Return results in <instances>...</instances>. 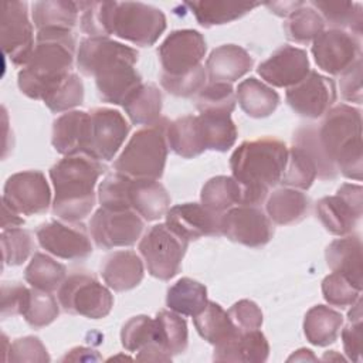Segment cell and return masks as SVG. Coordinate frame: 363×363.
<instances>
[{
    "instance_id": "obj_60",
    "label": "cell",
    "mask_w": 363,
    "mask_h": 363,
    "mask_svg": "<svg viewBox=\"0 0 363 363\" xmlns=\"http://www.w3.org/2000/svg\"><path fill=\"white\" fill-rule=\"evenodd\" d=\"M265 6L269 9L271 13L279 16V17H288L302 6H305L303 1H272L265 3Z\"/></svg>"
},
{
    "instance_id": "obj_40",
    "label": "cell",
    "mask_w": 363,
    "mask_h": 363,
    "mask_svg": "<svg viewBox=\"0 0 363 363\" xmlns=\"http://www.w3.org/2000/svg\"><path fill=\"white\" fill-rule=\"evenodd\" d=\"M241 184L233 176L211 177L201 189V204L218 214L225 213L234 204H241Z\"/></svg>"
},
{
    "instance_id": "obj_49",
    "label": "cell",
    "mask_w": 363,
    "mask_h": 363,
    "mask_svg": "<svg viewBox=\"0 0 363 363\" xmlns=\"http://www.w3.org/2000/svg\"><path fill=\"white\" fill-rule=\"evenodd\" d=\"M360 288L339 272H332L322 281V294L325 301L340 309L352 306L360 298Z\"/></svg>"
},
{
    "instance_id": "obj_44",
    "label": "cell",
    "mask_w": 363,
    "mask_h": 363,
    "mask_svg": "<svg viewBox=\"0 0 363 363\" xmlns=\"http://www.w3.org/2000/svg\"><path fill=\"white\" fill-rule=\"evenodd\" d=\"M235 102L234 88L227 82H210L196 95V108L200 113L231 115Z\"/></svg>"
},
{
    "instance_id": "obj_26",
    "label": "cell",
    "mask_w": 363,
    "mask_h": 363,
    "mask_svg": "<svg viewBox=\"0 0 363 363\" xmlns=\"http://www.w3.org/2000/svg\"><path fill=\"white\" fill-rule=\"evenodd\" d=\"M328 267L349 278L357 288L363 286V257L359 235H343L333 240L325 251Z\"/></svg>"
},
{
    "instance_id": "obj_20",
    "label": "cell",
    "mask_w": 363,
    "mask_h": 363,
    "mask_svg": "<svg viewBox=\"0 0 363 363\" xmlns=\"http://www.w3.org/2000/svg\"><path fill=\"white\" fill-rule=\"evenodd\" d=\"M286 101L301 116L318 119L335 104L336 85L329 77L316 71H309L301 82L288 88Z\"/></svg>"
},
{
    "instance_id": "obj_43",
    "label": "cell",
    "mask_w": 363,
    "mask_h": 363,
    "mask_svg": "<svg viewBox=\"0 0 363 363\" xmlns=\"http://www.w3.org/2000/svg\"><path fill=\"white\" fill-rule=\"evenodd\" d=\"M284 30L288 40L299 44H308L325 30V21L315 9L302 6L286 17Z\"/></svg>"
},
{
    "instance_id": "obj_9",
    "label": "cell",
    "mask_w": 363,
    "mask_h": 363,
    "mask_svg": "<svg viewBox=\"0 0 363 363\" xmlns=\"http://www.w3.org/2000/svg\"><path fill=\"white\" fill-rule=\"evenodd\" d=\"M187 245L189 241L162 223L149 228L138 248L147 272L160 281H169L179 274Z\"/></svg>"
},
{
    "instance_id": "obj_35",
    "label": "cell",
    "mask_w": 363,
    "mask_h": 363,
    "mask_svg": "<svg viewBox=\"0 0 363 363\" xmlns=\"http://www.w3.org/2000/svg\"><path fill=\"white\" fill-rule=\"evenodd\" d=\"M122 106L133 125H153L162 118V92L155 84H142Z\"/></svg>"
},
{
    "instance_id": "obj_4",
    "label": "cell",
    "mask_w": 363,
    "mask_h": 363,
    "mask_svg": "<svg viewBox=\"0 0 363 363\" xmlns=\"http://www.w3.org/2000/svg\"><path fill=\"white\" fill-rule=\"evenodd\" d=\"M106 166L86 155L64 156L50 169L54 186L52 213L62 221L78 223L95 206V186Z\"/></svg>"
},
{
    "instance_id": "obj_52",
    "label": "cell",
    "mask_w": 363,
    "mask_h": 363,
    "mask_svg": "<svg viewBox=\"0 0 363 363\" xmlns=\"http://www.w3.org/2000/svg\"><path fill=\"white\" fill-rule=\"evenodd\" d=\"M294 143L305 147L311 156L315 159L318 167V177L322 180H332L337 176V169L323 156L318 139H316V126L308 125L299 128L294 135Z\"/></svg>"
},
{
    "instance_id": "obj_59",
    "label": "cell",
    "mask_w": 363,
    "mask_h": 363,
    "mask_svg": "<svg viewBox=\"0 0 363 363\" xmlns=\"http://www.w3.org/2000/svg\"><path fill=\"white\" fill-rule=\"evenodd\" d=\"M101 354L94 350V349H89V347H82V346H78V347H74L69 350V353H67L61 360L62 362H67V360H71V362H96V360H101Z\"/></svg>"
},
{
    "instance_id": "obj_55",
    "label": "cell",
    "mask_w": 363,
    "mask_h": 363,
    "mask_svg": "<svg viewBox=\"0 0 363 363\" xmlns=\"http://www.w3.org/2000/svg\"><path fill=\"white\" fill-rule=\"evenodd\" d=\"M228 316L240 330L259 329L262 325V312L258 305L250 299H241L228 309Z\"/></svg>"
},
{
    "instance_id": "obj_37",
    "label": "cell",
    "mask_w": 363,
    "mask_h": 363,
    "mask_svg": "<svg viewBox=\"0 0 363 363\" xmlns=\"http://www.w3.org/2000/svg\"><path fill=\"white\" fill-rule=\"evenodd\" d=\"M207 302L206 286L187 277L174 282L167 289L166 295L167 308L184 316L199 315L206 308Z\"/></svg>"
},
{
    "instance_id": "obj_62",
    "label": "cell",
    "mask_w": 363,
    "mask_h": 363,
    "mask_svg": "<svg viewBox=\"0 0 363 363\" xmlns=\"http://www.w3.org/2000/svg\"><path fill=\"white\" fill-rule=\"evenodd\" d=\"M292 360H316V357L313 356L312 350H309V349H299L292 356L288 357V362H292Z\"/></svg>"
},
{
    "instance_id": "obj_12",
    "label": "cell",
    "mask_w": 363,
    "mask_h": 363,
    "mask_svg": "<svg viewBox=\"0 0 363 363\" xmlns=\"http://www.w3.org/2000/svg\"><path fill=\"white\" fill-rule=\"evenodd\" d=\"M145 220L133 210L99 207L89 220V233L96 247L111 250L130 247L142 235Z\"/></svg>"
},
{
    "instance_id": "obj_10",
    "label": "cell",
    "mask_w": 363,
    "mask_h": 363,
    "mask_svg": "<svg viewBox=\"0 0 363 363\" xmlns=\"http://www.w3.org/2000/svg\"><path fill=\"white\" fill-rule=\"evenodd\" d=\"M58 302L68 313L101 319L109 315L113 296L94 275L75 272L68 275L58 288Z\"/></svg>"
},
{
    "instance_id": "obj_24",
    "label": "cell",
    "mask_w": 363,
    "mask_h": 363,
    "mask_svg": "<svg viewBox=\"0 0 363 363\" xmlns=\"http://www.w3.org/2000/svg\"><path fill=\"white\" fill-rule=\"evenodd\" d=\"M269 345L265 335L258 330H241L225 343L214 346L213 360L216 362H244L261 363L268 359Z\"/></svg>"
},
{
    "instance_id": "obj_1",
    "label": "cell",
    "mask_w": 363,
    "mask_h": 363,
    "mask_svg": "<svg viewBox=\"0 0 363 363\" xmlns=\"http://www.w3.org/2000/svg\"><path fill=\"white\" fill-rule=\"evenodd\" d=\"M138 51L109 37H86L77 51V67L81 74L94 77L98 95L104 102L122 105L140 86L136 71Z\"/></svg>"
},
{
    "instance_id": "obj_41",
    "label": "cell",
    "mask_w": 363,
    "mask_h": 363,
    "mask_svg": "<svg viewBox=\"0 0 363 363\" xmlns=\"http://www.w3.org/2000/svg\"><path fill=\"white\" fill-rule=\"evenodd\" d=\"M316 177L318 167L315 159L305 147L294 143L292 147L288 149L286 164L279 183L292 189L308 190Z\"/></svg>"
},
{
    "instance_id": "obj_57",
    "label": "cell",
    "mask_w": 363,
    "mask_h": 363,
    "mask_svg": "<svg viewBox=\"0 0 363 363\" xmlns=\"http://www.w3.org/2000/svg\"><path fill=\"white\" fill-rule=\"evenodd\" d=\"M343 349L347 359L353 362L362 360V340H363V322H349L340 329Z\"/></svg>"
},
{
    "instance_id": "obj_36",
    "label": "cell",
    "mask_w": 363,
    "mask_h": 363,
    "mask_svg": "<svg viewBox=\"0 0 363 363\" xmlns=\"http://www.w3.org/2000/svg\"><path fill=\"white\" fill-rule=\"evenodd\" d=\"M187 342L189 332L184 318L173 311H159L155 318L153 343L173 356L183 353L187 349Z\"/></svg>"
},
{
    "instance_id": "obj_30",
    "label": "cell",
    "mask_w": 363,
    "mask_h": 363,
    "mask_svg": "<svg viewBox=\"0 0 363 363\" xmlns=\"http://www.w3.org/2000/svg\"><path fill=\"white\" fill-rule=\"evenodd\" d=\"M309 208V199L299 190L282 187L271 193L265 203L267 216L278 225L301 221Z\"/></svg>"
},
{
    "instance_id": "obj_13",
    "label": "cell",
    "mask_w": 363,
    "mask_h": 363,
    "mask_svg": "<svg viewBox=\"0 0 363 363\" xmlns=\"http://www.w3.org/2000/svg\"><path fill=\"white\" fill-rule=\"evenodd\" d=\"M363 213V189L360 184L343 183L335 196H326L316 204V214L326 231L349 235Z\"/></svg>"
},
{
    "instance_id": "obj_27",
    "label": "cell",
    "mask_w": 363,
    "mask_h": 363,
    "mask_svg": "<svg viewBox=\"0 0 363 363\" xmlns=\"http://www.w3.org/2000/svg\"><path fill=\"white\" fill-rule=\"evenodd\" d=\"M89 112L68 111L52 122L51 143L64 156L84 155Z\"/></svg>"
},
{
    "instance_id": "obj_50",
    "label": "cell",
    "mask_w": 363,
    "mask_h": 363,
    "mask_svg": "<svg viewBox=\"0 0 363 363\" xmlns=\"http://www.w3.org/2000/svg\"><path fill=\"white\" fill-rule=\"evenodd\" d=\"M155 342V319L146 315L130 318L121 330V343L128 352H139Z\"/></svg>"
},
{
    "instance_id": "obj_15",
    "label": "cell",
    "mask_w": 363,
    "mask_h": 363,
    "mask_svg": "<svg viewBox=\"0 0 363 363\" xmlns=\"http://www.w3.org/2000/svg\"><path fill=\"white\" fill-rule=\"evenodd\" d=\"M3 203L23 216L43 214L51 204L50 184L40 170L11 174L3 189Z\"/></svg>"
},
{
    "instance_id": "obj_5",
    "label": "cell",
    "mask_w": 363,
    "mask_h": 363,
    "mask_svg": "<svg viewBox=\"0 0 363 363\" xmlns=\"http://www.w3.org/2000/svg\"><path fill=\"white\" fill-rule=\"evenodd\" d=\"M323 116L316 128V139L323 156L345 177L360 182L363 172L362 111L340 104Z\"/></svg>"
},
{
    "instance_id": "obj_2",
    "label": "cell",
    "mask_w": 363,
    "mask_h": 363,
    "mask_svg": "<svg viewBox=\"0 0 363 363\" xmlns=\"http://www.w3.org/2000/svg\"><path fill=\"white\" fill-rule=\"evenodd\" d=\"M288 157L286 145L275 138L242 142L230 157L233 177L241 184V204L259 206L268 190L281 182Z\"/></svg>"
},
{
    "instance_id": "obj_58",
    "label": "cell",
    "mask_w": 363,
    "mask_h": 363,
    "mask_svg": "<svg viewBox=\"0 0 363 363\" xmlns=\"http://www.w3.org/2000/svg\"><path fill=\"white\" fill-rule=\"evenodd\" d=\"M136 360H143V362H170L172 356L162 350L157 345L150 343L142 350H139Z\"/></svg>"
},
{
    "instance_id": "obj_14",
    "label": "cell",
    "mask_w": 363,
    "mask_h": 363,
    "mask_svg": "<svg viewBox=\"0 0 363 363\" xmlns=\"http://www.w3.org/2000/svg\"><path fill=\"white\" fill-rule=\"evenodd\" d=\"M206 40L197 30H174L157 48L162 74L179 77L201 65L206 54Z\"/></svg>"
},
{
    "instance_id": "obj_54",
    "label": "cell",
    "mask_w": 363,
    "mask_h": 363,
    "mask_svg": "<svg viewBox=\"0 0 363 363\" xmlns=\"http://www.w3.org/2000/svg\"><path fill=\"white\" fill-rule=\"evenodd\" d=\"M30 289L20 282H3L1 285V318L23 315Z\"/></svg>"
},
{
    "instance_id": "obj_19",
    "label": "cell",
    "mask_w": 363,
    "mask_h": 363,
    "mask_svg": "<svg viewBox=\"0 0 363 363\" xmlns=\"http://www.w3.org/2000/svg\"><path fill=\"white\" fill-rule=\"evenodd\" d=\"M312 55L322 71L340 75L362 57L360 38L346 30H323L312 41Z\"/></svg>"
},
{
    "instance_id": "obj_18",
    "label": "cell",
    "mask_w": 363,
    "mask_h": 363,
    "mask_svg": "<svg viewBox=\"0 0 363 363\" xmlns=\"http://www.w3.org/2000/svg\"><path fill=\"white\" fill-rule=\"evenodd\" d=\"M35 237L43 250L62 259H82L92 254L89 234L82 223L51 220L38 225Z\"/></svg>"
},
{
    "instance_id": "obj_46",
    "label": "cell",
    "mask_w": 363,
    "mask_h": 363,
    "mask_svg": "<svg viewBox=\"0 0 363 363\" xmlns=\"http://www.w3.org/2000/svg\"><path fill=\"white\" fill-rule=\"evenodd\" d=\"M60 315V306L57 299L51 292L40 291V289H30V295L23 312V318L26 322L34 328L40 329L50 323H52Z\"/></svg>"
},
{
    "instance_id": "obj_23",
    "label": "cell",
    "mask_w": 363,
    "mask_h": 363,
    "mask_svg": "<svg viewBox=\"0 0 363 363\" xmlns=\"http://www.w3.org/2000/svg\"><path fill=\"white\" fill-rule=\"evenodd\" d=\"M252 64V57L242 47L224 44L210 52L204 68L210 82L231 84L244 77Z\"/></svg>"
},
{
    "instance_id": "obj_6",
    "label": "cell",
    "mask_w": 363,
    "mask_h": 363,
    "mask_svg": "<svg viewBox=\"0 0 363 363\" xmlns=\"http://www.w3.org/2000/svg\"><path fill=\"white\" fill-rule=\"evenodd\" d=\"M101 207L133 210L145 221H156L170 208L164 186L153 179H133L119 172L108 174L98 187Z\"/></svg>"
},
{
    "instance_id": "obj_28",
    "label": "cell",
    "mask_w": 363,
    "mask_h": 363,
    "mask_svg": "<svg viewBox=\"0 0 363 363\" xmlns=\"http://www.w3.org/2000/svg\"><path fill=\"white\" fill-rule=\"evenodd\" d=\"M235 98L241 109L250 118H267L279 105V95L267 84L250 77L241 81L235 89Z\"/></svg>"
},
{
    "instance_id": "obj_22",
    "label": "cell",
    "mask_w": 363,
    "mask_h": 363,
    "mask_svg": "<svg viewBox=\"0 0 363 363\" xmlns=\"http://www.w3.org/2000/svg\"><path fill=\"white\" fill-rule=\"evenodd\" d=\"M221 216L199 203H183L173 206L166 213V224L186 241L201 237L221 235Z\"/></svg>"
},
{
    "instance_id": "obj_7",
    "label": "cell",
    "mask_w": 363,
    "mask_h": 363,
    "mask_svg": "<svg viewBox=\"0 0 363 363\" xmlns=\"http://www.w3.org/2000/svg\"><path fill=\"white\" fill-rule=\"evenodd\" d=\"M167 125L169 121L160 118L156 123L136 130L113 162L115 170L133 179L159 180L169 152Z\"/></svg>"
},
{
    "instance_id": "obj_3",
    "label": "cell",
    "mask_w": 363,
    "mask_h": 363,
    "mask_svg": "<svg viewBox=\"0 0 363 363\" xmlns=\"http://www.w3.org/2000/svg\"><path fill=\"white\" fill-rule=\"evenodd\" d=\"M74 55L75 37L72 31H37L33 54L17 75L20 91L31 99L44 101L71 74Z\"/></svg>"
},
{
    "instance_id": "obj_45",
    "label": "cell",
    "mask_w": 363,
    "mask_h": 363,
    "mask_svg": "<svg viewBox=\"0 0 363 363\" xmlns=\"http://www.w3.org/2000/svg\"><path fill=\"white\" fill-rule=\"evenodd\" d=\"M115 1H79V26L88 37L111 35V16Z\"/></svg>"
},
{
    "instance_id": "obj_8",
    "label": "cell",
    "mask_w": 363,
    "mask_h": 363,
    "mask_svg": "<svg viewBox=\"0 0 363 363\" xmlns=\"http://www.w3.org/2000/svg\"><path fill=\"white\" fill-rule=\"evenodd\" d=\"M166 30V16L157 7L139 1H115L111 16V35L135 45L150 47Z\"/></svg>"
},
{
    "instance_id": "obj_31",
    "label": "cell",
    "mask_w": 363,
    "mask_h": 363,
    "mask_svg": "<svg viewBox=\"0 0 363 363\" xmlns=\"http://www.w3.org/2000/svg\"><path fill=\"white\" fill-rule=\"evenodd\" d=\"M186 6L190 9L197 23L203 27H213L241 18L259 3L248 1H227V0H203V1H187Z\"/></svg>"
},
{
    "instance_id": "obj_48",
    "label": "cell",
    "mask_w": 363,
    "mask_h": 363,
    "mask_svg": "<svg viewBox=\"0 0 363 363\" xmlns=\"http://www.w3.org/2000/svg\"><path fill=\"white\" fill-rule=\"evenodd\" d=\"M35 244L31 234L23 228H7L1 233L4 265H21L33 252Z\"/></svg>"
},
{
    "instance_id": "obj_42",
    "label": "cell",
    "mask_w": 363,
    "mask_h": 363,
    "mask_svg": "<svg viewBox=\"0 0 363 363\" xmlns=\"http://www.w3.org/2000/svg\"><path fill=\"white\" fill-rule=\"evenodd\" d=\"M67 268L52 257L35 252L24 269V279L35 289L52 292L65 279Z\"/></svg>"
},
{
    "instance_id": "obj_39",
    "label": "cell",
    "mask_w": 363,
    "mask_h": 363,
    "mask_svg": "<svg viewBox=\"0 0 363 363\" xmlns=\"http://www.w3.org/2000/svg\"><path fill=\"white\" fill-rule=\"evenodd\" d=\"M199 123L206 150L227 152L237 140V128L230 115L199 113Z\"/></svg>"
},
{
    "instance_id": "obj_21",
    "label": "cell",
    "mask_w": 363,
    "mask_h": 363,
    "mask_svg": "<svg viewBox=\"0 0 363 363\" xmlns=\"http://www.w3.org/2000/svg\"><path fill=\"white\" fill-rule=\"evenodd\" d=\"M311 71L305 50L282 45L257 68L258 75L272 86L291 88L301 82Z\"/></svg>"
},
{
    "instance_id": "obj_56",
    "label": "cell",
    "mask_w": 363,
    "mask_h": 363,
    "mask_svg": "<svg viewBox=\"0 0 363 363\" xmlns=\"http://www.w3.org/2000/svg\"><path fill=\"white\" fill-rule=\"evenodd\" d=\"M339 85L345 101L362 104V57L340 74Z\"/></svg>"
},
{
    "instance_id": "obj_11",
    "label": "cell",
    "mask_w": 363,
    "mask_h": 363,
    "mask_svg": "<svg viewBox=\"0 0 363 363\" xmlns=\"http://www.w3.org/2000/svg\"><path fill=\"white\" fill-rule=\"evenodd\" d=\"M129 129L130 125L119 111L94 108L89 111L84 155L101 162L112 160L122 147Z\"/></svg>"
},
{
    "instance_id": "obj_38",
    "label": "cell",
    "mask_w": 363,
    "mask_h": 363,
    "mask_svg": "<svg viewBox=\"0 0 363 363\" xmlns=\"http://www.w3.org/2000/svg\"><path fill=\"white\" fill-rule=\"evenodd\" d=\"M311 6L316 9L332 28L345 30L359 37L363 33V11L360 3L353 1H311Z\"/></svg>"
},
{
    "instance_id": "obj_33",
    "label": "cell",
    "mask_w": 363,
    "mask_h": 363,
    "mask_svg": "<svg viewBox=\"0 0 363 363\" xmlns=\"http://www.w3.org/2000/svg\"><path fill=\"white\" fill-rule=\"evenodd\" d=\"M343 326V316L340 312L326 306H312L303 319V333L309 343L315 346L332 345Z\"/></svg>"
},
{
    "instance_id": "obj_51",
    "label": "cell",
    "mask_w": 363,
    "mask_h": 363,
    "mask_svg": "<svg viewBox=\"0 0 363 363\" xmlns=\"http://www.w3.org/2000/svg\"><path fill=\"white\" fill-rule=\"evenodd\" d=\"M206 79H207V74H206L204 65H200L191 72H187L179 77L160 74L162 88L169 94L174 96H182V98L197 95L206 85Z\"/></svg>"
},
{
    "instance_id": "obj_17",
    "label": "cell",
    "mask_w": 363,
    "mask_h": 363,
    "mask_svg": "<svg viewBox=\"0 0 363 363\" xmlns=\"http://www.w3.org/2000/svg\"><path fill=\"white\" fill-rule=\"evenodd\" d=\"M220 231L230 241L257 248L269 242L274 227L269 217L258 206L240 204L223 213Z\"/></svg>"
},
{
    "instance_id": "obj_25",
    "label": "cell",
    "mask_w": 363,
    "mask_h": 363,
    "mask_svg": "<svg viewBox=\"0 0 363 363\" xmlns=\"http://www.w3.org/2000/svg\"><path fill=\"white\" fill-rule=\"evenodd\" d=\"M101 275L108 288L116 292L129 291L143 279V262L135 251H115L104 259Z\"/></svg>"
},
{
    "instance_id": "obj_16",
    "label": "cell",
    "mask_w": 363,
    "mask_h": 363,
    "mask_svg": "<svg viewBox=\"0 0 363 363\" xmlns=\"http://www.w3.org/2000/svg\"><path fill=\"white\" fill-rule=\"evenodd\" d=\"M1 48L17 67H24L34 50L33 23L26 1H6L1 7Z\"/></svg>"
},
{
    "instance_id": "obj_61",
    "label": "cell",
    "mask_w": 363,
    "mask_h": 363,
    "mask_svg": "<svg viewBox=\"0 0 363 363\" xmlns=\"http://www.w3.org/2000/svg\"><path fill=\"white\" fill-rule=\"evenodd\" d=\"M21 214H18L17 211H14L13 208H10L7 204L3 203V217H1V228L7 230V228H16L21 224H24V220L20 217Z\"/></svg>"
},
{
    "instance_id": "obj_29",
    "label": "cell",
    "mask_w": 363,
    "mask_h": 363,
    "mask_svg": "<svg viewBox=\"0 0 363 363\" xmlns=\"http://www.w3.org/2000/svg\"><path fill=\"white\" fill-rule=\"evenodd\" d=\"M166 139L169 147L184 159H193L206 150L197 115H184L169 122Z\"/></svg>"
},
{
    "instance_id": "obj_32",
    "label": "cell",
    "mask_w": 363,
    "mask_h": 363,
    "mask_svg": "<svg viewBox=\"0 0 363 363\" xmlns=\"http://www.w3.org/2000/svg\"><path fill=\"white\" fill-rule=\"evenodd\" d=\"M33 23L37 31L68 30L72 31L78 23L79 7L75 1L45 0L35 1L31 9Z\"/></svg>"
},
{
    "instance_id": "obj_47",
    "label": "cell",
    "mask_w": 363,
    "mask_h": 363,
    "mask_svg": "<svg viewBox=\"0 0 363 363\" xmlns=\"http://www.w3.org/2000/svg\"><path fill=\"white\" fill-rule=\"evenodd\" d=\"M51 112L60 113L69 111L84 102V84L82 79L71 72L50 95L43 101Z\"/></svg>"
},
{
    "instance_id": "obj_53",
    "label": "cell",
    "mask_w": 363,
    "mask_h": 363,
    "mask_svg": "<svg viewBox=\"0 0 363 363\" xmlns=\"http://www.w3.org/2000/svg\"><path fill=\"white\" fill-rule=\"evenodd\" d=\"M9 362H50L43 342L35 336L16 339L9 347Z\"/></svg>"
},
{
    "instance_id": "obj_34",
    "label": "cell",
    "mask_w": 363,
    "mask_h": 363,
    "mask_svg": "<svg viewBox=\"0 0 363 363\" xmlns=\"http://www.w3.org/2000/svg\"><path fill=\"white\" fill-rule=\"evenodd\" d=\"M193 322L199 335L213 346L225 343L241 332L228 316V312L213 301H208L206 308L193 316Z\"/></svg>"
}]
</instances>
